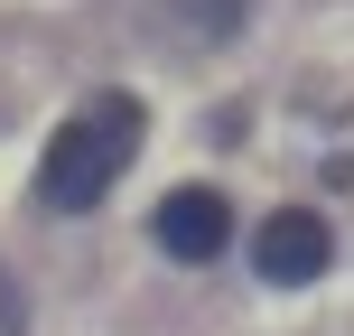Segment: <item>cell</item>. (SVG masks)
Listing matches in <instances>:
<instances>
[{"instance_id":"obj_1","label":"cell","mask_w":354,"mask_h":336,"mask_svg":"<svg viewBox=\"0 0 354 336\" xmlns=\"http://www.w3.org/2000/svg\"><path fill=\"white\" fill-rule=\"evenodd\" d=\"M140 141H149V103L140 94H93V103L37 150V206L47 215H93L131 177Z\"/></svg>"},{"instance_id":"obj_2","label":"cell","mask_w":354,"mask_h":336,"mask_svg":"<svg viewBox=\"0 0 354 336\" xmlns=\"http://www.w3.org/2000/svg\"><path fill=\"white\" fill-rule=\"evenodd\" d=\"M326 262H336V224H326L317 206H280V215H261V233H252V271H261L270 290H308V281H326Z\"/></svg>"},{"instance_id":"obj_3","label":"cell","mask_w":354,"mask_h":336,"mask_svg":"<svg viewBox=\"0 0 354 336\" xmlns=\"http://www.w3.org/2000/svg\"><path fill=\"white\" fill-rule=\"evenodd\" d=\"M149 243H159L168 252V262H214V252H224L233 243V206H224V196H214V187H168L159 196V215H149Z\"/></svg>"}]
</instances>
